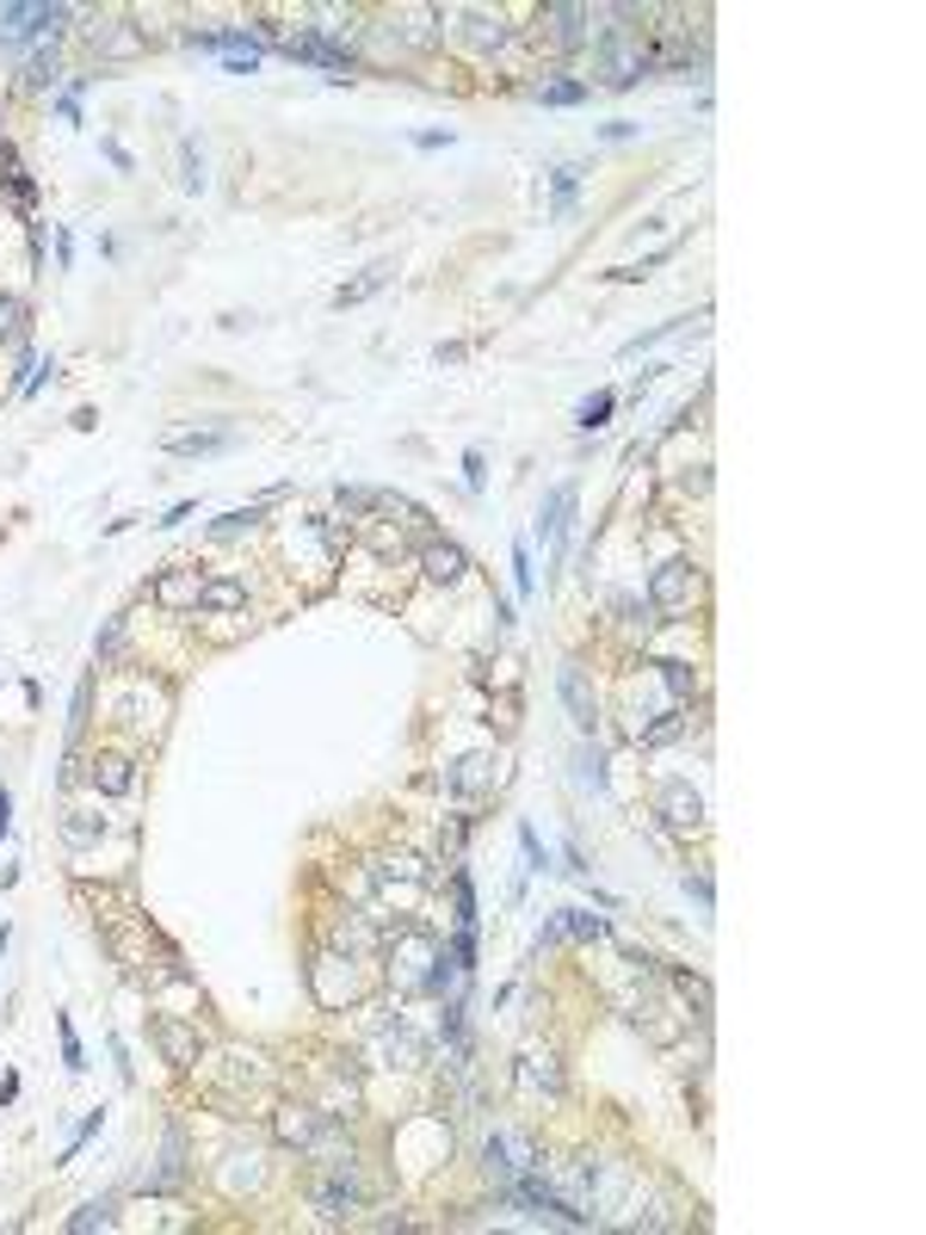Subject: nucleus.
<instances>
[{
	"mask_svg": "<svg viewBox=\"0 0 926 1235\" xmlns=\"http://www.w3.org/2000/svg\"><path fill=\"white\" fill-rule=\"evenodd\" d=\"M699 600V569L692 563H662L655 581H649V606L655 612H692Z\"/></svg>",
	"mask_w": 926,
	"mask_h": 1235,
	"instance_id": "nucleus-1",
	"label": "nucleus"
},
{
	"mask_svg": "<svg viewBox=\"0 0 926 1235\" xmlns=\"http://www.w3.org/2000/svg\"><path fill=\"white\" fill-rule=\"evenodd\" d=\"M655 810H662V822L674 835H699L704 828V798L686 779H667L662 791H655Z\"/></svg>",
	"mask_w": 926,
	"mask_h": 1235,
	"instance_id": "nucleus-2",
	"label": "nucleus"
},
{
	"mask_svg": "<svg viewBox=\"0 0 926 1235\" xmlns=\"http://www.w3.org/2000/svg\"><path fill=\"white\" fill-rule=\"evenodd\" d=\"M309 1205H316L328 1223H341V1217L359 1211V1180H353V1168H328V1174L309 1186Z\"/></svg>",
	"mask_w": 926,
	"mask_h": 1235,
	"instance_id": "nucleus-3",
	"label": "nucleus"
},
{
	"mask_svg": "<svg viewBox=\"0 0 926 1235\" xmlns=\"http://www.w3.org/2000/svg\"><path fill=\"white\" fill-rule=\"evenodd\" d=\"M556 692H563L568 717H575V729L581 736H593L600 729V699H593V686H587V667L581 662H563V674H556Z\"/></svg>",
	"mask_w": 926,
	"mask_h": 1235,
	"instance_id": "nucleus-4",
	"label": "nucleus"
},
{
	"mask_svg": "<svg viewBox=\"0 0 926 1235\" xmlns=\"http://www.w3.org/2000/svg\"><path fill=\"white\" fill-rule=\"evenodd\" d=\"M69 20V7H32V0H13V7H0V44L25 38V32H44V25H62Z\"/></svg>",
	"mask_w": 926,
	"mask_h": 1235,
	"instance_id": "nucleus-5",
	"label": "nucleus"
},
{
	"mask_svg": "<svg viewBox=\"0 0 926 1235\" xmlns=\"http://www.w3.org/2000/svg\"><path fill=\"white\" fill-rule=\"evenodd\" d=\"M464 569H470V556L457 551L452 538H433V544L420 551V575H427L433 588H457V581H464Z\"/></svg>",
	"mask_w": 926,
	"mask_h": 1235,
	"instance_id": "nucleus-6",
	"label": "nucleus"
},
{
	"mask_svg": "<svg viewBox=\"0 0 926 1235\" xmlns=\"http://www.w3.org/2000/svg\"><path fill=\"white\" fill-rule=\"evenodd\" d=\"M322 1112L316 1106H279V1143L284 1149H309V1143L322 1137Z\"/></svg>",
	"mask_w": 926,
	"mask_h": 1235,
	"instance_id": "nucleus-7",
	"label": "nucleus"
},
{
	"mask_svg": "<svg viewBox=\"0 0 926 1235\" xmlns=\"http://www.w3.org/2000/svg\"><path fill=\"white\" fill-rule=\"evenodd\" d=\"M198 593H205V575H198V569H173V575H161V581H155V606L186 612V606H198Z\"/></svg>",
	"mask_w": 926,
	"mask_h": 1235,
	"instance_id": "nucleus-8",
	"label": "nucleus"
},
{
	"mask_svg": "<svg viewBox=\"0 0 926 1235\" xmlns=\"http://www.w3.org/2000/svg\"><path fill=\"white\" fill-rule=\"evenodd\" d=\"M519 1082H526L531 1087V1094H538V1087H544V1094H563V1063H556V1050H526V1057H519Z\"/></svg>",
	"mask_w": 926,
	"mask_h": 1235,
	"instance_id": "nucleus-9",
	"label": "nucleus"
},
{
	"mask_svg": "<svg viewBox=\"0 0 926 1235\" xmlns=\"http://www.w3.org/2000/svg\"><path fill=\"white\" fill-rule=\"evenodd\" d=\"M155 1038H161V1050H168L173 1069H192V1063H198V1032H192V1026H180V1020H168V1013H161V1020H155Z\"/></svg>",
	"mask_w": 926,
	"mask_h": 1235,
	"instance_id": "nucleus-10",
	"label": "nucleus"
},
{
	"mask_svg": "<svg viewBox=\"0 0 926 1235\" xmlns=\"http://www.w3.org/2000/svg\"><path fill=\"white\" fill-rule=\"evenodd\" d=\"M482 1168H489V1180L501 1186V1193L519 1180V1161H513V1137H507V1131H494V1137L482 1143Z\"/></svg>",
	"mask_w": 926,
	"mask_h": 1235,
	"instance_id": "nucleus-11",
	"label": "nucleus"
},
{
	"mask_svg": "<svg viewBox=\"0 0 926 1235\" xmlns=\"http://www.w3.org/2000/svg\"><path fill=\"white\" fill-rule=\"evenodd\" d=\"M229 445H235V433H223V427H205V433H168L173 457H210V452H229Z\"/></svg>",
	"mask_w": 926,
	"mask_h": 1235,
	"instance_id": "nucleus-12",
	"label": "nucleus"
},
{
	"mask_svg": "<svg viewBox=\"0 0 926 1235\" xmlns=\"http://www.w3.org/2000/svg\"><path fill=\"white\" fill-rule=\"evenodd\" d=\"M568 514H575V489H550V501H544V514H538V532L550 538V544H563L568 538Z\"/></svg>",
	"mask_w": 926,
	"mask_h": 1235,
	"instance_id": "nucleus-13",
	"label": "nucleus"
},
{
	"mask_svg": "<svg viewBox=\"0 0 926 1235\" xmlns=\"http://www.w3.org/2000/svg\"><path fill=\"white\" fill-rule=\"evenodd\" d=\"M94 785L106 791V798H124V791L136 785V766L124 761V754H99V761H94Z\"/></svg>",
	"mask_w": 926,
	"mask_h": 1235,
	"instance_id": "nucleus-14",
	"label": "nucleus"
},
{
	"mask_svg": "<svg viewBox=\"0 0 926 1235\" xmlns=\"http://www.w3.org/2000/svg\"><path fill=\"white\" fill-rule=\"evenodd\" d=\"M390 279H396L390 267H365V279H353V285H341V291H334V309H353V304H365V297H378V291L390 285Z\"/></svg>",
	"mask_w": 926,
	"mask_h": 1235,
	"instance_id": "nucleus-15",
	"label": "nucleus"
},
{
	"mask_svg": "<svg viewBox=\"0 0 926 1235\" xmlns=\"http://www.w3.org/2000/svg\"><path fill=\"white\" fill-rule=\"evenodd\" d=\"M544 20H550V38L563 44V50H575V44L587 38V32H581L587 7H544Z\"/></svg>",
	"mask_w": 926,
	"mask_h": 1235,
	"instance_id": "nucleus-16",
	"label": "nucleus"
},
{
	"mask_svg": "<svg viewBox=\"0 0 926 1235\" xmlns=\"http://www.w3.org/2000/svg\"><path fill=\"white\" fill-rule=\"evenodd\" d=\"M198 606H205V612H242L247 606V588H242V581H205Z\"/></svg>",
	"mask_w": 926,
	"mask_h": 1235,
	"instance_id": "nucleus-17",
	"label": "nucleus"
},
{
	"mask_svg": "<svg viewBox=\"0 0 926 1235\" xmlns=\"http://www.w3.org/2000/svg\"><path fill=\"white\" fill-rule=\"evenodd\" d=\"M674 988H680V1001H686V1008H692V1013H699V1020H711V1008H717V995H711V983H704V976H692V970H680V976H674Z\"/></svg>",
	"mask_w": 926,
	"mask_h": 1235,
	"instance_id": "nucleus-18",
	"label": "nucleus"
},
{
	"mask_svg": "<svg viewBox=\"0 0 926 1235\" xmlns=\"http://www.w3.org/2000/svg\"><path fill=\"white\" fill-rule=\"evenodd\" d=\"M612 408H618V396H612V390H600V396H587L581 408H575V420H581V433H600L605 420H612Z\"/></svg>",
	"mask_w": 926,
	"mask_h": 1235,
	"instance_id": "nucleus-19",
	"label": "nucleus"
},
{
	"mask_svg": "<svg viewBox=\"0 0 926 1235\" xmlns=\"http://www.w3.org/2000/svg\"><path fill=\"white\" fill-rule=\"evenodd\" d=\"M680 736H686V711H667L662 723L637 729V741H643V748H667V741H680Z\"/></svg>",
	"mask_w": 926,
	"mask_h": 1235,
	"instance_id": "nucleus-20",
	"label": "nucleus"
},
{
	"mask_svg": "<svg viewBox=\"0 0 926 1235\" xmlns=\"http://www.w3.org/2000/svg\"><path fill=\"white\" fill-rule=\"evenodd\" d=\"M556 927L575 933V939H605V933H612V927H605V914H581V909H568Z\"/></svg>",
	"mask_w": 926,
	"mask_h": 1235,
	"instance_id": "nucleus-21",
	"label": "nucleus"
},
{
	"mask_svg": "<svg viewBox=\"0 0 926 1235\" xmlns=\"http://www.w3.org/2000/svg\"><path fill=\"white\" fill-rule=\"evenodd\" d=\"M260 514H266V507H242V514H223L217 526H210V538H242V532H254V526H260Z\"/></svg>",
	"mask_w": 926,
	"mask_h": 1235,
	"instance_id": "nucleus-22",
	"label": "nucleus"
},
{
	"mask_svg": "<svg viewBox=\"0 0 926 1235\" xmlns=\"http://www.w3.org/2000/svg\"><path fill=\"white\" fill-rule=\"evenodd\" d=\"M62 840H69V847H94V840H99V822L81 816V810H69V816H62Z\"/></svg>",
	"mask_w": 926,
	"mask_h": 1235,
	"instance_id": "nucleus-23",
	"label": "nucleus"
},
{
	"mask_svg": "<svg viewBox=\"0 0 926 1235\" xmlns=\"http://www.w3.org/2000/svg\"><path fill=\"white\" fill-rule=\"evenodd\" d=\"M69 1230L87 1235V1230H112V1198H99V1205H87V1211L69 1217Z\"/></svg>",
	"mask_w": 926,
	"mask_h": 1235,
	"instance_id": "nucleus-24",
	"label": "nucleus"
},
{
	"mask_svg": "<svg viewBox=\"0 0 926 1235\" xmlns=\"http://www.w3.org/2000/svg\"><path fill=\"white\" fill-rule=\"evenodd\" d=\"M538 99H544V106H581L587 87H581V81H544V87H538Z\"/></svg>",
	"mask_w": 926,
	"mask_h": 1235,
	"instance_id": "nucleus-25",
	"label": "nucleus"
},
{
	"mask_svg": "<svg viewBox=\"0 0 926 1235\" xmlns=\"http://www.w3.org/2000/svg\"><path fill=\"white\" fill-rule=\"evenodd\" d=\"M452 909H457V927H476V890H470L464 872L452 877Z\"/></svg>",
	"mask_w": 926,
	"mask_h": 1235,
	"instance_id": "nucleus-26",
	"label": "nucleus"
},
{
	"mask_svg": "<svg viewBox=\"0 0 926 1235\" xmlns=\"http://www.w3.org/2000/svg\"><path fill=\"white\" fill-rule=\"evenodd\" d=\"M0 341H25V304L20 297H0Z\"/></svg>",
	"mask_w": 926,
	"mask_h": 1235,
	"instance_id": "nucleus-27",
	"label": "nucleus"
},
{
	"mask_svg": "<svg viewBox=\"0 0 926 1235\" xmlns=\"http://www.w3.org/2000/svg\"><path fill=\"white\" fill-rule=\"evenodd\" d=\"M513 588L526 593V600H531V588H538V575H531V544H526V538L513 544Z\"/></svg>",
	"mask_w": 926,
	"mask_h": 1235,
	"instance_id": "nucleus-28",
	"label": "nucleus"
},
{
	"mask_svg": "<svg viewBox=\"0 0 926 1235\" xmlns=\"http://www.w3.org/2000/svg\"><path fill=\"white\" fill-rule=\"evenodd\" d=\"M470 38L482 44V50H489V44L501 50V44H507V25H501V20H489V13H470Z\"/></svg>",
	"mask_w": 926,
	"mask_h": 1235,
	"instance_id": "nucleus-29",
	"label": "nucleus"
},
{
	"mask_svg": "<svg viewBox=\"0 0 926 1235\" xmlns=\"http://www.w3.org/2000/svg\"><path fill=\"white\" fill-rule=\"evenodd\" d=\"M452 964L470 976L476 970V927H457V939H452Z\"/></svg>",
	"mask_w": 926,
	"mask_h": 1235,
	"instance_id": "nucleus-30",
	"label": "nucleus"
},
{
	"mask_svg": "<svg viewBox=\"0 0 926 1235\" xmlns=\"http://www.w3.org/2000/svg\"><path fill=\"white\" fill-rule=\"evenodd\" d=\"M662 680H667V692H674V699H686V692H692V667H686V662H662Z\"/></svg>",
	"mask_w": 926,
	"mask_h": 1235,
	"instance_id": "nucleus-31",
	"label": "nucleus"
},
{
	"mask_svg": "<svg viewBox=\"0 0 926 1235\" xmlns=\"http://www.w3.org/2000/svg\"><path fill=\"white\" fill-rule=\"evenodd\" d=\"M57 1032H62V1063H69V1069H75V1075H81V1069H87V1057H81V1038H75V1026H69V1020H57Z\"/></svg>",
	"mask_w": 926,
	"mask_h": 1235,
	"instance_id": "nucleus-32",
	"label": "nucleus"
},
{
	"mask_svg": "<svg viewBox=\"0 0 926 1235\" xmlns=\"http://www.w3.org/2000/svg\"><path fill=\"white\" fill-rule=\"evenodd\" d=\"M341 507H346V514H371V507H383V494H371V489H341Z\"/></svg>",
	"mask_w": 926,
	"mask_h": 1235,
	"instance_id": "nucleus-33",
	"label": "nucleus"
},
{
	"mask_svg": "<svg viewBox=\"0 0 926 1235\" xmlns=\"http://www.w3.org/2000/svg\"><path fill=\"white\" fill-rule=\"evenodd\" d=\"M99 1119H106V1112H87V1119L75 1124V1137H69V1149H62V1161H75V1156H81V1143H87V1137H94V1131H99Z\"/></svg>",
	"mask_w": 926,
	"mask_h": 1235,
	"instance_id": "nucleus-34",
	"label": "nucleus"
},
{
	"mask_svg": "<svg viewBox=\"0 0 926 1235\" xmlns=\"http://www.w3.org/2000/svg\"><path fill=\"white\" fill-rule=\"evenodd\" d=\"M87 704H94V680H81V686H75V717H69V741L81 736V723H87Z\"/></svg>",
	"mask_w": 926,
	"mask_h": 1235,
	"instance_id": "nucleus-35",
	"label": "nucleus"
},
{
	"mask_svg": "<svg viewBox=\"0 0 926 1235\" xmlns=\"http://www.w3.org/2000/svg\"><path fill=\"white\" fill-rule=\"evenodd\" d=\"M50 81H57V57H38L25 69V87H50Z\"/></svg>",
	"mask_w": 926,
	"mask_h": 1235,
	"instance_id": "nucleus-36",
	"label": "nucleus"
},
{
	"mask_svg": "<svg viewBox=\"0 0 926 1235\" xmlns=\"http://www.w3.org/2000/svg\"><path fill=\"white\" fill-rule=\"evenodd\" d=\"M118 643H124V618H112V625H106V637H99V662H112Z\"/></svg>",
	"mask_w": 926,
	"mask_h": 1235,
	"instance_id": "nucleus-37",
	"label": "nucleus"
},
{
	"mask_svg": "<svg viewBox=\"0 0 926 1235\" xmlns=\"http://www.w3.org/2000/svg\"><path fill=\"white\" fill-rule=\"evenodd\" d=\"M519 847H526L531 872H544V865H550V859H544V847H538V835H531V828H519Z\"/></svg>",
	"mask_w": 926,
	"mask_h": 1235,
	"instance_id": "nucleus-38",
	"label": "nucleus"
},
{
	"mask_svg": "<svg viewBox=\"0 0 926 1235\" xmlns=\"http://www.w3.org/2000/svg\"><path fill=\"white\" fill-rule=\"evenodd\" d=\"M686 896H699V909H711V884L704 877H686Z\"/></svg>",
	"mask_w": 926,
	"mask_h": 1235,
	"instance_id": "nucleus-39",
	"label": "nucleus"
},
{
	"mask_svg": "<svg viewBox=\"0 0 926 1235\" xmlns=\"http://www.w3.org/2000/svg\"><path fill=\"white\" fill-rule=\"evenodd\" d=\"M7 810H13V798H7V791H0V835H7Z\"/></svg>",
	"mask_w": 926,
	"mask_h": 1235,
	"instance_id": "nucleus-40",
	"label": "nucleus"
}]
</instances>
